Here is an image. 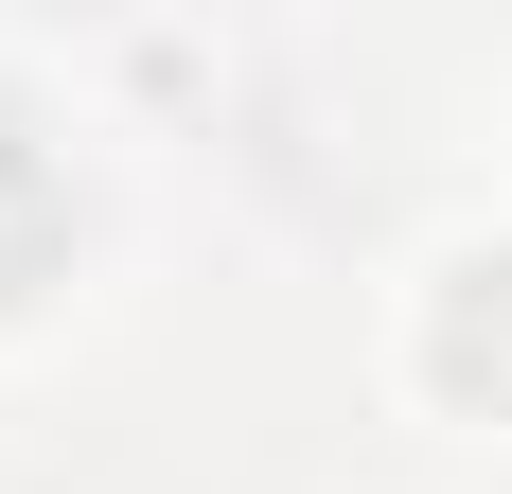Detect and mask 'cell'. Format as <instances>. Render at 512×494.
Returning <instances> with one entry per match:
<instances>
[{
  "mask_svg": "<svg viewBox=\"0 0 512 494\" xmlns=\"http://www.w3.org/2000/svg\"><path fill=\"white\" fill-rule=\"evenodd\" d=\"M424 353H442V389H460V406H495V424H512V247H477L460 283H442Z\"/></svg>",
  "mask_w": 512,
  "mask_h": 494,
  "instance_id": "6da1fadb",
  "label": "cell"
},
{
  "mask_svg": "<svg viewBox=\"0 0 512 494\" xmlns=\"http://www.w3.org/2000/svg\"><path fill=\"white\" fill-rule=\"evenodd\" d=\"M53 247H71V177H53L36 124L0 106V300H36V283H53Z\"/></svg>",
  "mask_w": 512,
  "mask_h": 494,
  "instance_id": "7a4b0ae2",
  "label": "cell"
}]
</instances>
